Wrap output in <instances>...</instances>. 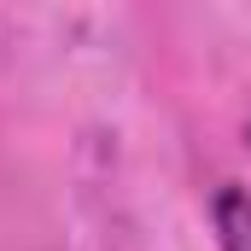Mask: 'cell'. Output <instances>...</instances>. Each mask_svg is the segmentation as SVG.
Returning a JSON list of instances; mask_svg holds the SVG:
<instances>
[{"label": "cell", "mask_w": 251, "mask_h": 251, "mask_svg": "<svg viewBox=\"0 0 251 251\" xmlns=\"http://www.w3.org/2000/svg\"><path fill=\"white\" fill-rule=\"evenodd\" d=\"M210 210H216L222 251H251V193H246V187H222Z\"/></svg>", "instance_id": "6da1fadb"}]
</instances>
